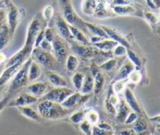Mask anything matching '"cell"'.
Masks as SVG:
<instances>
[{"label": "cell", "mask_w": 160, "mask_h": 135, "mask_svg": "<svg viewBox=\"0 0 160 135\" xmlns=\"http://www.w3.org/2000/svg\"><path fill=\"white\" fill-rule=\"evenodd\" d=\"M134 70H135V67H134V64H133L130 60L127 61V62L122 66L121 68H120L119 73L117 75V77H116V81L128 78L130 73H131Z\"/></svg>", "instance_id": "603a6c76"}, {"label": "cell", "mask_w": 160, "mask_h": 135, "mask_svg": "<svg viewBox=\"0 0 160 135\" xmlns=\"http://www.w3.org/2000/svg\"><path fill=\"white\" fill-rule=\"evenodd\" d=\"M119 135H137V133L134 131V129H126L123 131H120L118 133Z\"/></svg>", "instance_id": "11a10c76"}, {"label": "cell", "mask_w": 160, "mask_h": 135, "mask_svg": "<svg viewBox=\"0 0 160 135\" xmlns=\"http://www.w3.org/2000/svg\"><path fill=\"white\" fill-rule=\"evenodd\" d=\"M90 98V94H81V92H75L67 97V99L62 103V106L65 109L72 110L74 108L85 104Z\"/></svg>", "instance_id": "8992f818"}, {"label": "cell", "mask_w": 160, "mask_h": 135, "mask_svg": "<svg viewBox=\"0 0 160 135\" xmlns=\"http://www.w3.org/2000/svg\"><path fill=\"white\" fill-rule=\"evenodd\" d=\"M112 10L117 15L129 16L134 15L136 12L135 9L131 5H123V6H114Z\"/></svg>", "instance_id": "484cf974"}, {"label": "cell", "mask_w": 160, "mask_h": 135, "mask_svg": "<svg viewBox=\"0 0 160 135\" xmlns=\"http://www.w3.org/2000/svg\"><path fill=\"white\" fill-rule=\"evenodd\" d=\"M50 83L56 88H68V83L65 78L56 72L48 70L46 73Z\"/></svg>", "instance_id": "d6986e66"}, {"label": "cell", "mask_w": 160, "mask_h": 135, "mask_svg": "<svg viewBox=\"0 0 160 135\" xmlns=\"http://www.w3.org/2000/svg\"><path fill=\"white\" fill-rule=\"evenodd\" d=\"M54 9L52 6H47L43 10V17L46 20H48L53 15Z\"/></svg>", "instance_id": "681fc988"}, {"label": "cell", "mask_w": 160, "mask_h": 135, "mask_svg": "<svg viewBox=\"0 0 160 135\" xmlns=\"http://www.w3.org/2000/svg\"><path fill=\"white\" fill-rule=\"evenodd\" d=\"M118 65V59H110L100 65L99 68L105 72H110L115 70Z\"/></svg>", "instance_id": "d6a6232c"}, {"label": "cell", "mask_w": 160, "mask_h": 135, "mask_svg": "<svg viewBox=\"0 0 160 135\" xmlns=\"http://www.w3.org/2000/svg\"><path fill=\"white\" fill-rule=\"evenodd\" d=\"M136 133H140L142 131H145L146 130H148V124H147L146 121L144 120L143 118H138V120L134 122V128Z\"/></svg>", "instance_id": "ab89813d"}, {"label": "cell", "mask_w": 160, "mask_h": 135, "mask_svg": "<svg viewBox=\"0 0 160 135\" xmlns=\"http://www.w3.org/2000/svg\"><path fill=\"white\" fill-rule=\"evenodd\" d=\"M137 135H152L151 131H148V130H146L145 131H142V132L138 133Z\"/></svg>", "instance_id": "91938a15"}, {"label": "cell", "mask_w": 160, "mask_h": 135, "mask_svg": "<svg viewBox=\"0 0 160 135\" xmlns=\"http://www.w3.org/2000/svg\"><path fill=\"white\" fill-rule=\"evenodd\" d=\"M131 112V108L128 106L124 99H120L119 104L117 106V120L120 123H124L128 114Z\"/></svg>", "instance_id": "e0dca14e"}, {"label": "cell", "mask_w": 160, "mask_h": 135, "mask_svg": "<svg viewBox=\"0 0 160 135\" xmlns=\"http://www.w3.org/2000/svg\"><path fill=\"white\" fill-rule=\"evenodd\" d=\"M5 12L3 9H0V30L2 28L3 25L5 24Z\"/></svg>", "instance_id": "9f6ffc18"}, {"label": "cell", "mask_w": 160, "mask_h": 135, "mask_svg": "<svg viewBox=\"0 0 160 135\" xmlns=\"http://www.w3.org/2000/svg\"><path fill=\"white\" fill-rule=\"evenodd\" d=\"M127 50H128V48H126L124 45L118 44V45L114 48L112 52H113L114 56H117V57H120V56H124L125 54H127Z\"/></svg>", "instance_id": "7bdbcfd3"}, {"label": "cell", "mask_w": 160, "mask_h": 135, "mask_svg": "<svg viewBox=\"0 0 160 135\" xmlns=\"http://www.w3.org/2000/svg\"><path fill=\"white\" fill-rule=\"evenodd\" d=\"M18 108L19 111L21 112V114H23L24 117H26L27 118L30 119V120H32L34 121L39 122L42 120V117L39 115V113L38 112H36L35 110L32 109L31 107L29 106H20Z\"/></svg>", "instance_id": "cb8c5ba5"}, {"label": "cell", "mask_w": 160, "mask_h": 135, "mask_svg": "<svg viewBox=\"0 0 160 135\" xmlns=\"http://www.w3.org/2000/svg\"><path fill=\"white\" fill-rule=\"evenodd\" d=\"M31 61H32V59H31V57H29L22 64V66L19 69L17 74L15 75L12 82H11L9 88V92H14L27 85V84L29 81V80H28V70H29Z\"/></svg>", "instance_id": "3957f363"}, {"label": "cell", "mask_w": 160, "mask_h": 135, "mask_svg": "<svg viewBox=\"0 0 160 135\" xmlns=\"http://www.w3.org/2000/svg\"><path fill=\"white\" fill-rule=\"evenodd\" d=\"M105 106H106V111H107L109 114L116 116V114H117V107H116L114 105H112V103L109 102V100L108 99V98H106V99Z\"/></svg>", "instance_id": "ee69618b"}, {"label": "cell", "mask_w": 160, "mask_h": 135, "mask_svg": "<svg viewBox=\"0 0 160 135\" xmlns=\"http://www.w3.org/2000/svg\"><path fill=\"white\" fill-rule=\"evenodd\" d=\"M147 6L152 10L160 9V0H145Z\"/></svg>", "instance_id": "7dc6e473"}, {"label": "cell", "mask_w": 160, "mask_h": 135, "mask_svg": "<svg viewBox=\"0 0 160 135\" xmlns=\"http://www.w3.org/2000/svg\"><path fill=\"white\" fill-rule=\"evenodd\" d=\"M128 84V78L123 80H119V81H116L114 84L112 85V91L115 94H120L123 92L126 88L127 85Z\"/></svg>", "instance_id": "d590c367"}, {"label": "cell", "mask_w": 160, "mask_h": 135, "mask_svg": "<svg viewBox=\"0 0 160 135\" xmlns=\"http://www.w3.org/2000/svg\"><path fill=\"white\" fill-rule=\"evenodd\" d=\"M128 1H131H131H133V0H128Z\"/></svg>", "instance_id": "e7e4bbea"}, {"label": "cell", "mask_w": 160, "mask_h": 135, "mask_svg": "<svg viewBox=\"0 0 160 135\" xmlns=\"http://www.w3.org/2000/svg\"><path fill=\"white\" fill-rule=\"evenodd\" d=\"M149 120L152 123H159V124H160V114L158 116H156V117H152V118L149 119Z\"/></svg>", "instance_id": "6f0895ef"}, {"label": "cell", "mask_w": 160, "mask_h": 135, "mask_svg": "<svg viewBox=\"0 0 160 135\" xmlns=\"http://www.w3.org/2000/svg\"><path fill=\"white\" fill-rule=\"evenodd\" d=\"M73 92L68 88H56L51 89L48 92L45 93L42 97V100H48L53 102L62 104L64 101L70 96Z\"/></svg>", "instance_id": "5b68a950"}, {"label": "cell", "mask_w": 160, "mask_h": 135, "mask_svg": "<svg viewBox=\"0 0 160 135\" xmlns=\"http://www.w3.org/2000/svg\"><path fill=\"white\" fill-rule=\"evenodd\" d=\"M9 99H10V96H9V95H7V96L4 97L2 99L0 100V112H1L2 110L7 106L8 103H9Z\"/></svg>", "instance_id": "816d5d0a"}, {"label": "cell", "mask_w": 160, "mask_h": 135, "mask_svg": "<svg viewBox=\"0 0 160 135\" xmlns=\"http://www.w3.org/2000/svg\"><path fill=\"white\" fill-rule=\"evenodd\" d=\"M52 54L54 55L57 62H64L69 55V47L67 41L62 38L61 36L56 34L52 42Z\"/></svg>", "instance_id": "277c9868"}, {"label": "cell", "mask_w": 160, "mask_h": 135, "mask_svg": "<svg viewBox=\"0 0 160 135\" xmlns=\"http://www.w3.org/2000/svg\"><path fill=\"white\" fill-rule=\"evenodd\" d=\"M10 37L9 27L5 23L0 30V51L7 45Z\"/></svg>", "instance_id": "f546056e"}, {"label": "cell", "mask_w": 160, "mask_h": 135, "mask_svg": "<svg viewBox=\"0 0 160 135\" xmlns=\"http://www.w3.org/2000/svg\"><path fill=\"white\" fill-rule=\"evenodd\" d=\"M38 47H40L42 49L45 50V51L50 52L52 53V43L48 42L46 39L44 38V40L41 42L40 45Z\"/></svg>", "instance_id": "c3c4849f"}, {"label": "cell", "mask_w": 160, "mask_h": 135, "mask_svg": "<svg viewBox=\"0 0 160 135\" xmlns=\"http://www.w3.org/2000/svg\"><path fill=\"white\" fill-rule=\"evenodd\" d=\"M37 97L34 96L30 93H21L9 104V106L20 107V106H28L34 104L38 102Z\"/></svg>", "instance_id": "8fae6325"}, {"label": "cell", "mask_w": 160, "mask_h": 135, "mask_svg": "<svg viewBox=\"0 0 160 135\" xmlns=\"http://www.w3.org/2000/svg\"><path fill=\"white\" fill-rule=\"evenodd\" d=\"M71 45V48L75 54L78 55L80 57L83 59H91L94 56H96L98 55L99 51H96L95 47L90 46V45H84L82 44H80L77 42L76 41L73 40L70 42Z\"/></svg>", "instance_id": "52a82bcc"}, {"label": "cell", "mask_w": 160, "mask_h": 135, "mask_svg": "<svg viewBox=\"0 0 160 135\" xmlns=\"http://www.w3.org/2000/svg\"><path fill=\"white\" fill-rule=\"evenodd\" d=\"M157 131H158V133H159V135H160V128H159V129L157 130Z\"/></svg>", "instance_id": "be15d7a7"}, {"label": "cell", "mask_w": 160, "mask_h": 135, "mask_svg": "<svg viewBox=\"0 0 160 135\" xmlns=\"http://www.w3.org/2000/svg\"><path fill=\"white\" fill-rule=\"evenodd\" d=\"M94 78V88L93 92L95 95H98L102 92L105 84V78L101 72H98Z\"/></svg>", "instance_id": "4dcf8cb0"}, {"label": "cell", "mask_w": 160, "mask_h": 135, "mask_svg": "<svg viewBox=\"0 0 160 135\" xmlns=\"http://www.w3.org/2000/svg\"><path fill=\"white\" fill-rule=\"evenodd\" d=\"M138 117H139L138 114L136 113L135 112H133L132 111V112H131L129 114H128V116L127 117L126 120H125L124 123L127 125L134 123V122L138 120Z\"/></svg>", "instance_id": "f6af8a7d"}, {"label": "cell", "mask_w": 160, "mask_h": 135, "mask_svg": "<svg viewBox=\"0 0 160 135\" xmlns=\"http://www.w3.org/2000/svg\"><path fill=\"white\" fill-rule=\"evenodd\" d=\"M5 59H6V56H5V55L3 54V53H0V62L5 61Z\"/></svg>", "instance_id": "6125c7cd"}, {"label": "cell", "mask_w": 160, "mask_h": 135, "mask_svg": "<svg viewBox=\"0 0 160 135\" xmlns=\"http://www.w3.org/2000/svg\"><path fill=\"white\" fill-rule=\"evenodd\" d=\"M23 63V62H17L11 67L6 68L0 77V88H4L5 84L16 74V73H17Z\"/></svg>", "instance_id": "9a60e30c"}, {"label": "cell", "mask_w": 160, "mask_h": 135, "mask_svg": "<svg viewBox=\"0 0 160 135\" xmlns=\"http://www.w3.org/2000/svg\"><path fill=\"white\" fill-rule=\"evenodd\" d=\"M56 28L59 33V36L65 39L67 42H70L73 40L70 30L69 28V24L67 23L64 18L60 16H58L56 18Z\"/></svg>", "instance_id": "7c38bea8"}, {"label": "cell", "mask_w": 160, "mask_h": 135, "mask_svg": "<svg viewBox=\"0 0 160 135\" xmlns=\"http://www.w3.org/2000/svg\"><path fill=\"white\" fill-rule=\"evenodd\" d=\"M85 120H88L93 126L94 125H97L99 123V114L97 111L94 110V109H90L88 112H86Z\"/></svg>", "instance_id": "e575fe53"}, {"label": "cell", "mask_w": 160, "mask_h": 135, "mask_svg": "<svg viewBox=\"0 0 160 135\" xmlns=\"http://www.w3.org/2000/svg\"><path fill=\"white\" fill-rule=\"evenodd\" d=\"M38 112L45 119L58 120L67 117L70 112V109H67L59 103L53 102L48 100H42L38 104Z\"/></svg>", "instance_id": "6da1fadb"}, {"label": "cell", "mask_w": 160, "mask_h": 135, "mask_svg": "<svg viewBox=\"0 0 160 135\" xmlns=\"http://www.w3.org/2000/svg\"><path fill=\"white\" fill-rule=\"evenodd\" d=\"M59 3L62 6L64 20L68 23V24L74 26L78 24L79 21H82L74 12V9L70 3V0H59Z\"/></svg>", "instance_id": "ba28073f"}, {"label": "cell", "mask_w": 160, "mask_h": 135, "mask_svg": "<svg viewBox=\"0 0 160 135\" xmlns=\"http://www.w3.org/2000/svg\"><path fill=\"white\" fill-rule=\"evenodd\" d=\"M7 7V0H0V9H4Z\"/></svg>", "instance_id": "680465c9"}, {"label": "cell", "mask_w": 160, "mask_h": 135, "mask_svg": "<svg viewBox=\"0 0 160 135\" xmlns=\"http://www.w3.org/2000/svg\"><path fill=\"white\" fill-rule=\"evenodd\" d=\"M124 100L133 112H135L138 115L142 114V108H141L134 94L129 88H126L124 90Z\"/></svg>", "instance_id": "4fadbf2b"}, {"label": "cell", "mask_w": 160, "mask_h": 135, "mask_svg": "<svg viewBox=\"0 0 160 135\" xmlns=\"http://www.w3.org/2000/svg\"><path fill=\"white\" fill-rule=\"evenodd\" d=\"M94 88V78L92 73H88L85 75L82 87H81L80 92L81 94H90L93 92Z\"/></svg>", "instance_id": "4316f807"}, {"label": "cell", "mask_w": 160, "mask_h": 135, "mask_svg": "<svg viewBox=\"0 0 160 135\" xmlns=\"http://www.w3.org/2000/svg\"><path fill=\"white\" fill-rule=\"evenodd\" d=\"M55 37L54 31L52 28H46L45 30V39H46L48 42H51L53 41V38Z\"/></svg>", "instance_id": "f907efd6"}, {"label": "cell", "mask_w": 160, "mask_h": 135, "mask_svg": "<svg viewBox=\"0 0 160 135\" xmlns=\"http://www.w3.org/2000/svg\"><path fill=\"white\" fill-rule=\"evenodd\" d=\"M127 54H128L130 61L134 64L135 68L137 67V70H139V68H140L142 65V60H141V59L139 58V56H138L134 52H133L132 50L130 49V48H128V50H127Z\"/></svg>", "instance_id": "74e56055"}, {"label": "cell", "mask_w": 160, "mask_h": 135, "mask_svg": "<svg viewBox=\"0 0 160 135\" xmlns=\"http://www.w3.org/2000/svg\"><path fill=\"white\" fill-rule=\"evenodd\" d=\"M118 44V42H115L112 39L107 38L103 39L101 42L93 44V45L94 47L97 48L98 50H101V51L105 52H109L112 51Z\"/></svg>", "instance_id": "7402d4cb"}, {"label": "cell", "mask_w": 160, "mask_h": 135, "mask_svg": "<svg viewBox=\"0 0 160 135\" xmlns=\"http://www.w3.org/2000/svg\"><path fill=\"white\" fill-rule=\"evenodd\" d=\"M31 59L35 61L38 64L45 68L51 70L56 67L57 60L55 58L54 55L50 52L45 51L40 47H36L33 48L31 52Z\"/></svg>", "instance_id": "7a4b0ae2"}, {"label": "cell", "mask_w": 160, "mask_h": 135, "mask_svg": "<svg viewBox=\"0 0 160 135\" xmlns=\"http://www.w3.org/2000/svg\"><path fill=\"white\" fill-rule=\"evenodd\" d=\"M41 74H42L41 66L38 64L35 61L32 60L30 64L29 70H28V80L31 82L36 81L40 78Z\"/></svg>", "instance_id": "d4e9b609"}, {"label": "cell", "mask_w": 160, "mask_h": 135, "mask_svg": "<svg viewBox=\"0 0 160 135\" xmlns=\"http://www.w3.org/2000/svg\"><path fill=\"white\" fill-rule=\"evenodd\" d=\"M156 31H157V34L160 35V16L159 17V22H158L157 27H156Z\"/></svg>", "instance_id": "94428289"}, {"label": "cell", "mask_w": 160, "mask_h": 135, "mask_svg": "<svg viewBox=\"0 0 160 135\" xmlns=\"http://www.w3.org/2000/svg\"><path fill=\"white\" fill-rule=\"evenodd\" d=\"M102 28L105 31V32L107 34L108 37L109 38L112 39V40L115 41V42H118L119 44L120 45H124L126 48H130L131 47V45H130L129 42L117 31V30L113 29V28H111L109 27H105V26H102Z\"/></svg>", "instance_id": "2e32d148"}, {"label": "cell", "mask_w": 160, "mask_h": 135, "mask_svg": "<svg viewBox=\"0 0 160 135\" xmlns=\"http://www.w3.org/2000/svg\"><path fill=\"white\" fill-rule=\"evenodd\" d=\"M86 117V112L85 111H78V112H75L74 113L72 114L70 117V120L73 123H81V122L84 121L85 120Z\"/></svg>", "instance_id": "f35d334b"}, {"label": "cell", "mask_w": 160, "mask_h": 135, "mask_svg": "<svg viewBox=\"0 0 160 135\" xmlns=\"http://www.w3.org/2000/svg\"><path fill=\"white\" fill-rule=\"evenodd\" d=\"M48 89V85L45 82H34L28 87V91L30 94L35 97L43 96Z\"/></svg>", "instance_id": "ffe728a7"}, {"label": "cell", "mask_w": 160, "mask_h": 135, "mask_svg": "<svg viewBox=\"0 0 160 135\" xmlns=\"http://www.w3.org/2000/svg\"><path fill=\"white\" fill-rule=\"evenodd\" d=\"M65 61L66 68H67V70L69 73H73V72H74L78 67V65H79L78 58L75 55H68V56H67Z\"/></svg>", "instance_id": "f1b7e54d"}, {"label": "cell", "mask_w": 160, "mask_h": 135, "mask_svg": "<svg viewBox=\"0 0 160 135\" xmlns=\"http://www.w3.org/2000/svg\"><path fill=\"white\" fill-rule=\"evenodd\" d=\"M108 2L105 0H99L97 5L94 15L98 18H107L112 16V11L109 9Z\"/></svg>", "instance_id": "ac0fdd59"}, {"label": "cell", "mask_w": 160, "mask_h": 135, "mask_svg": "<svg viewBox=\"0 0 160 135\" xmlns=\"http://www.w3.org/2000/svg\"><path fill=\"white\" fill-rule=\"evenodd\" d=\"M92 128L93 125L91 124L88 120H84L80 123V129L86 135H92Z\"/></svg>", "instance_id": "b9f144b4"}, {"label": "cell", "mask_w": 160, "mask_h": 135, "mask_svg": "<svg viewBox=\"0 0 160 135\" xmlns=\"http://www.w3.org/2000/svg\"><path fill=\"white\" fill-rule=\"evenodd\" d=\"M85 27L87 28L88 31L91 34H93V36H97V37L102 38L105 39L109 38L107 34L105 32V31L102 28V27L97 26V25L92 24V23H87V22H85Z\"/></svg>", "instance_id": "83f0119b"}, {"label": "cell", "mask_w": 160, "mask_h": 135, "mask_svg": "<svg viewBox=\"0 0 160 135\" xmlns=\"http://www.w3.org/2000/svg\"><path fill=\"white\" fill-rule=\"evenodd\" d=\"M42 25L40 20L35 17L32 20L28 27V32H27L26 42H25V46L34 47V42H35L36 38L38 35L40 31H42Z\"/></svg>", "instance_id": "9c48e42d"}, {"label": "cell", "mask_w": 160, "mask_h": 135, "mask_svg": "<svg viewBox=\"0 0 160 135\" xmlns=\"http://www.w3.org/2000/svg\"><path fill=\"white\" fill-rule=\"evenodd\" d=\"M144 17L146 19L147 21L150 23L152 29L156 30V27H157L158 22H159V17L154 12H148V11L144 12Z\"/></svg>", "instance_id": "8d00e7d4"}, {"label": "cell", "mask_w": 160, "mask_h": 135, "mask_svg": "<svg viewBox=\"0 0 160 135\" xmlns=\"http://www.w3.org/2000/svg\"><path fill=\"white\" fill-rule=\"evenodd\" d=\"M142 80V74L139 70H134L128 77V83L137 84Z\"/></svg>", "instance_id": "60d3db41"}, {"label": "cell", "mask_w": 160, "mask_h": 135, "mask_svg": "<svg viewBox=\"0 0 160 135\" xmlns=\"http://www.w3.org/2000/svg\"><path fill=\"white\" fill-rule=\"evenodd\" d=\"M99 0H84L82 3V10L87 15H92Z\"/></svg>", "instance_id": "1f68e13d"}, {"label": "cell", "mask_w": 160, "mask_h": 135, "mask_svg": "<svg viewBox=\"0 0 160 135\" xmlns=\"http://www.w3.org/2000/svg\"><path fill=\"white\" fill-rule=\"evenodd\" d=\"M131 1L128 0H112L113 6H123V5H129Z\"/></svg>", "instance_id": "db71d44e"}, {"label": "cell", "mask_w": 160, "mask_h": 135, "mask_svg": "<svg viewBox=\"0 0 160 135\" xmlns=\"http://www.w3.org/2000/svg\"><path fill=\"white\" fill-rule=\"evenodd\" d=\"M69 28H70V32H71L72 36H73V40H75L78 43L82 44V45H90L91 42L88 40V38L86 37L85 34L81 30H79L75 26L70 24H69Z\"/></svg>", "instance_id": "44dd1931"}, {"label": "cell", "mask_w": 160, "mask_h": 135, "mask_svg": "<svg viewBox=\"0 0 160 135\" xmlns=\"http://www.w3.org/2000/svg\"><path fill=\"white\" fill-rule=\"evenodd\" d=\"M33 48L29 46H23L22 49H20L18 52L14 54L10 59L7 60L6 64V68L11 67L17 62H24L28 58L30 57V55L31 54Z\"/></svg>", "instance_id": "30bf717a"}, {"label": "cell", "mask_w": 160, "mask_h": 135, "mask_svg": "<svg viewBox=\"0 0 160 135\" xmlns=\"http://www.w3.org/2000/svg\"><path fill=\"white\" fill-rule=\"evenodd\" d=\"M84 78H85V74H84L83 73H80V72L75 73L73 75V77H72V83H73L76 90H81L83 82H84Z\"/></svg>", "instance_id": "836d02e7"}, {"label": "cell", "mask_w": 160, "mask_h": 135, "mask_svg": "<svg viewBox=\"0 0 160 135\" xmlns=\"http://www.w3.org/2000/svg\"><path fill=\"white\" fill-rule=\"evenodd\" d=\"M97 126H98L99 128H101V129L104 130V131H113L112 126L107 123H98V124H97Z\"/></svg>", "instance_id": "f5cc1de1"}, {"label": "cell", "mask_w": 160, "mask_h": 135, "mask_svg": "<svg viewBox=\"0 0 160 135\" xmlns=\"http://www.w3.org/2000/svg\"><path fill=\"white\" fill-rule=\"evenodd\" d=\"M92 135H112V131H104L96 125H94L92 128Z\"/></svg>", "instance_id": "bcb514c9"}, {"label": "cell", "mask_w": 160, "mask_h": 135, "mask_svg": "<svg viewBox=\"0 0 160 135\" xmlns=\"http://www.w3.org/2000/svg\"><path fill=\"white\" fill-rule=\"evenodd\" d=\"M117 135H119V134H117Z\"/></svg>", "instance_id": "03108f58"}, {"label": "cell", "mask_w": 160, "mask_h": 135, "mask_svg": "<svg viewBox=\"0 0 160 135\" xmlns=\"http://www.w3.org/2000/svg\"><path fill=\"white\" fill-rule=\"evenodd\" d=\"M19 20H20V12H19L18 9L15 6H11L9 14H8V23H9L8 27H9L10 36H12L15 33L17 27L19 23Z\"/></svg>", "instance_id": "5bb4252c"}]
</instances>
